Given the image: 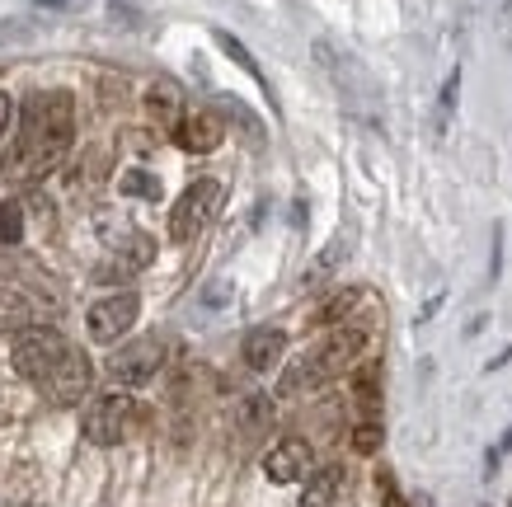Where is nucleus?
<instances>
[{"mask_svg":"<svg viewBox=\"0 0 512 507\" xmlns=\"http://www.w3.org/2000/svg\"><path fill=\"white\" fill-rule=\"evenodd\" d=\"M76 141V99L71 90H38L24 99V113H19V141L10 160L0 165V179L10 174L15 184H38L43 174L66 160Z\"/></svg>","mask_w":512,"mask_h":507,"instance_id":"1","label":"nucleus"},{"mask_svg":"<svg viewBox=\"0 0 512 507\" xmlns=\"http://www.w3.org/2000/svg\"><path fill=\"white\" fill-rule=\"evenodd\" d=\"M362 343H367V334H362V329H353V324L329 329L325 343H315L311 353L287 371L282 390H301V385H320V381H329V376H339L343 367H353V357L362 353Z\"/></svg>","mask_w":512,"mask_h":507,"instance_id":"2","label":"nucleus"},{"mask_svg":"<svg viewBox=\"0 0 512 507\" xmlns=\"http://www.w3.org/2000/svg\"><path fill=\"white\" fill-rule=\"evenodd\" d=\"M221 198H226V188H221V179H193V184L184 188V198L174 202L170 212V240L174 245H188V240H198L202 226L217 216Z\"/></svg>","mask_w":512,"mask_h":507,"instance_id":"3","label":"nucleus"},{"mask_svg":"<svg viewBox=\"0 0 512 507\" xmlns=\"http://www.w3.org/2000/svg\"><path fill=\"white\" fill-rule=\"evenodd\" d=\"M66 353H71V343H66L57 329H24V334L15 338V353H10V362H15V371L24 376V381L43 385L52 371L62 367Z\"/></svg>","mask_w":512,"mask_h":507,"instance_id":"4","label":"nucleus"},{"mask_svg":"<svg viewBox=\"0 0 512 507\" xmlns=\"http://www.w3.org/2000/svg\"><path fill=\"white\" fill-rule=\"evenodd\" d=\"M137 400L132 395H99V400L90 404V414H85V437H90L94 446H118V442H127L132 437V428H137Z\"/></svg>","mask_w":512,"mask_h":507,"instance_id":"5","label":"nucleus"},{"mask_svg":"<svg viewBox=\"0 0 512 507\" xmlns=\"http://www.w3.org/2000/svg\"><path fill=\"white\" fill-rule=\"evenodd\" d=\"M137 315H141L137 292H113V296H104V301H94L85 324H90L94 343H113V338H123L127 329L137 324Z\"/></svg>","mask_w":512,"mask_h":507,"instance_id":"6","label":"nucleus"},{"mask_svg":"<svg viewBox=\"0 0 512 507\" xmlns=\"http://www.w3.org/2000/svg\"><path fill=\"white\" fill-rule=\"evenodd\" d=\"M160 362H165V343L160 338H137V343H127V348L113 353L109 376L118 385H146V381H156Z\"/></svg>","mask_w":512,"mask_h":507,"instance_id":"7","label":"nucleus"},{"mask_svg":"<svg viewBox=\"0 0 512 507\" xmlns=\"http://www.w3.org/2000/svg\"><path fill=\"white\" fill-rule=\"evenodd\" d=\"M90 376H94L90 357L80 353V348H71V353L62 357V367L43 381L47 400H52V404H80V400H85V390H90Z\"/></svg>","mask_w":512,"mask_h":507,"instance_id":"8","label":"nucleus"},{"mask_svg":"<svg viewBox=\"0 0 512 507\" xmlns=\"http://www.w3.org/2000/svg\"><path fill=\"white\" fill-rule=\"evenodd\" d=\"M179 146L193 155H207L217 151L221 141H226V123H221V113H212V108H198V113H188L184 123H179Z\"/></svg>","mask_w":512,"mask_h":507,"instance_id":"9","label":"nucleus"},{"mask_svg":"<svg viewBox=\"0 0 512 507\" xmlns=\"http://www.w3.org/2000/svg\"><path fill=\"white\" fill-rule=\"evenodd\" d=\"M264 475L273 479V484H296V479H306L311 475V446L296 442V437L278 442L264 456Z\"/></svg>","mask_w":512,"mask_h":507,"instance_id":"10","label":"nucleus"},{"mask_svg":"<svg viewBox=\"0 0 512 507\" xmlns=\"http://www.w3.org/2000/svg\"><path fill=\"white\" fill-rule=\"evenodd\" d=\"M151 259H156V240H151V235H141V231H132L123 245L113 249V259L99 268V277H104V282H113V277H132V273H141Z\"/></svg>","mask_w":512,"mask_h":507,"instance_id":"11","label":"nucleus"},{"mask_svg":"<svg viewBox=\"0 0 512 507\" xmlns=\"http://www.w3.org/2000/svg\"><path fill=\"white\" fill-rule=\"evenodd\" d=\"M146 108H151V118H156L160 127L179 132V123H184V90H179L174 80H156V85L146 90Z\"/></svg>","mask_w":512,"mask_h":507,"instance_id":"12","label":"nucleus"},{"mask_svg":"<svg viewBox=\"0 0 512 507\" xmlns=\"http://www.w3.org/2000/svg\"><path fill=\"white\" fill-rule=\"evenodd\" d=\"M282 348H287V334L282 329H249L245 334V367L254 371H268V367H278V357Z\"/></svg>","mask_w":512,"mask_h":507,"instance_id":"13","label":"nucleus"},{"mask_svg":"<svg viewBox=\"0 0 512 507\" xmlns=\"http://www.w3.org/2000/svg\"><path fill=\"white\" fill-rule=\"evenodd\" d=\"M339 489H343V470H339V465H325V470H315V479L306 484L301 507H334Z\"/></svg>","mask_w":512,"mask_h":507,"instance_id":"14","label":"nucleus"},{"mask_svg":"<svg viewBox=\"0 0 512 507\" xmlns=\"http://www.w3.org/2000/svg\"><path fill=\"white\" fill-rule=\"evenodd\" d=\"M33 329V306L19 292H0V334H24Z\"/></svg>","mask_w":512,"mask_h":507,"instance_id":"15","label":"nucleus"},{"mask_svg":"<svg viewBox=\"0 0 512 507\" xmlns=\"http://www.w3.org/2000/svg\"><path fill=\"white\" fill-rule=\"evenodd\" d=\"M24 240V202L5 198L0 202V245H19Z\"/></svg>","mask_w":512,"mask_h":507,"instance_id":"16","label":"nucleus"},{"mask_svg":"<svg viewBox=\"0 0 512 507\" xmlns=\"http://www.w3.org/2000/svg\"><path fill=\"white\" fill-rule=\"evenodd\" d=\"M127 193V198H146V202H156L160 198V179H151L146 169H127L123 174V184H118Z\"/></svg>","mask_w":512,"mask_h":507,"instance_id":"17","label":"nucleus"},{"mask_svg":"<svg viewBox=\"0 0 512 507\" xmlns=\"http://www.w3.org/2000/svg\"><path fill=\"white\" fill-rule=\"evenodd\" d=\"M217 43H221V47H226V52H231V57H235V62H240V66H245V71H249V76H254V80H259V85H264V90H268V80H264V71H259V66H254V57H249V52H245V47H240V43H235V38H231V33H221V29H217Z\"/></svg>","mask_w":512,"mask_h":507,"instance_id":"18","label":"nucleus"},{"mask_svg":"<svg viewBox=\"0 0 512 507\" xmlns=\"http://www.w3.org/2000/svg\"><path fill=\"white\" fill-rule=\"evenodd\" d=\"M357 306V292H339L334 296V301H329L325 310H320V324H334V320H343V315H348V310Z\"/></svg>","mask_w":512,"mask_h":507,"instance_id":"19","label":"nucleus"},{"mask_svg":"<svg viewBox=\"0 0 512 507\" xmlns=\"http://www.w3.org/2000/svg\"><path fill=\"white\" fill-rule=\"evenodd\" d=\"M353 446L362 451V456H372L376 446H381V428H376V423H362V428L353 432Z\"/></svg>","mask_w":512,"mask_h":507,"instance_id":"20","label":"nucleus"},{"mask_svg":"<svg viewBox=\"0 0 512 507\" xmlns=\"http://www.w3.org/2000/svg\"><path fill=\"white\" fill-rule=\"evenodd\" d=\"M10 127H15V99L0 90V137H10Z\"/></svg>","mask_w":512,"mask_h":507,"instance_id":"21","label":"nucleus"},{"mask_svg":"<svg viewBox=\"0 0 512 507\" xmlns=\"http://www.w3.org/2000/svg\"><path fill=\"white\" fill-rule=\"evenodd\" d=\"M357 395H362V404L372 409L376 404V371H362V376H357Z\"/></svg>","mask_w":512,"mask_h":507,"instance_id":"22","label":"nucleus"},{"mask_svg":"<svg viewBox=\"0 0 512 507\" xmlns=\"http://www.w3.org/2000/svg\"><path fill=\"white\" fill-rule=\"evenodd\" d=\"M456 90H461V71H456V76L442 85V118H447L451 108H456Z\"/></svg>","mask_w":512,"mask_h":507,"instance_id":"23","label":"nucleus"},{"mask_svg":"<svg viewBox=\"0 0 512 507\" xmlns=\"http://www.w3.org/2000/svg\"><path fill=\"white\" fill-rule=\"evenodd\" d=\"M381 507H409V503L400 498V489L390 484V475H381Z\"/></svg>","mask_w":512,"mask_h":507,"instance_id":"24","label":"nucleus"},{"mask_svg":"<svg viewBox=\"0 0 512 507\" xmlns=\"http://www.w3.org/2000/svg\"><path fill=\"white\" fill-rule=\"evenodd\" d=\"M85 0H38V10H76Z\"/></svg>","mask_w":512,"mask_h":507,"instance_id":"25","label":"nucleus"},{"mask_svg":"<svg viewBox=\"0 0 512 507\" xmlns=\"http://www.w3.org/2000/svg\"><path fill=\"white\" fill-rule=\"evenodd\" d=\"M508 446H512V432H508V437H503V446H498V451H508ZM498 451H494V456H498Z\"/></svg>","mask_w":512,"mask_h":507,"instance_id":"26","label":"nucleus"},{"mask_svg":"<svg viewBox=\"0 0 512 507\" xmlns=\"http://www.w3.org/2000/svg\"><path fill=\"white\" fill-rule=\"evenodd\" d=\"M508 507H512V503H508Z\"/></svg>","mask_w":512,"mask_h":507,"instance_id":"27","label":"nucleus"}]
</instances>
